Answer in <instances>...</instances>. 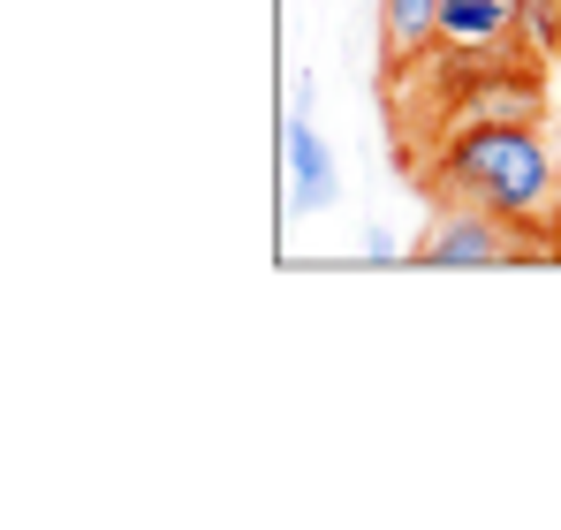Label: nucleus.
<instances>
[{
  "label": "nucleus",
  "instance_id": "1",
  "mask_svg": "<svg viewBox=\"0 0 561 530\" xmlns=\"http://www.w3.org/2000/svg\"><path fill=\"white\" fill-rule=\"evenodd\" d=\"M440 205H485L524 235L561 243V160L531 114H470L433 160Z\"/></svg>",
  "mask_w": 561,
  "mask_h": 530
},
{
  "label": "nucleus",
  "instance_id": "2",
  "mask_svg": "<svg viewBox=\"0 0 561 530\" xmlns=\"http://www.w3.org/2000/svg\"><path fill=\"white\" fill-rule=\"evenodd\" d=\"M516 258H531V235L485 205H440L425 243H417V265H516Z\"/></svg>",
  "mask_w": 561,
  "mask_h": 530
},
{
  "label": "nucleus",
  "instance_id": "3",
  "mask_svg": "<svg viewBox=\"0 0 561 530\" xmlns=\"http://www.w3.org/2000/svg\"><path fill=\"white\" fill-rule=\"evenodd\" d=\"M280 160H288V212L296 220H319L342 205V168H334V145L319 137L311 114H288L280 129Z\"/></svg>",
  "mask_w": 561,
  "mask_h": 530
},
{
  "label": "nucleus",
  "instance_id": "4",
  "mask_svg": "<svg viewBox=\"0 0 561 530\" xmlns=\"http://www.w3.org/2000/svg\"><path fill=\"white\" fill-rule=\"evenodd\" d=\"M379 8V54H387V77L417 69L425 46L440 38V0H373Z\"/></svg>",
  "mask_w": 561,
  "mask_h": 530
},
{
  "label": "nucleus",
  "instance_id": "5",
  "mask_svg": "<svg viewBox=\"0 0 561 530\" xmlns=\"http://www.w3.org/2000/svg\"><path fill=\"white\" fill-rule=\"evenodd\" d=\"M508 31H516V0H440V46L501 54Z\"/></svg>",
  "mask_w": 561,
  "mask_h": 530
},
{
  "label": "nucleus",
  "instance_id": "6",
  "mask_svg": "<svg viewBox=\"0 0 561 530\" xmlns=\"http://www.w3.org/2000/svg\"><path fill=\"white\" fill-rule=\"evenodd\" d=\"M516 38L531 54H561V0H516Z\"/></svg>",
  "mask_w": 561,
  "mask_h": 530
},
{
  "label": "nucleus",
  "instance_id": "7",
  "mask_svg": "<svg viewBox=\"0 0 561 530\" xmlns=\"http://www.w3.org/2000/svg\"><path fill=\"white\" fill-rule=\"evenodd\" d=\"M288 114H319V77H311V69L288 77Z\"/></svg>",
  "mask_w": 561,
  "mask_h": 530
},
{
  "label": "nucleus",
  "instance_id": "8",
  "mask_svg": "<svg viewBox=\"0 0 561 530\" xmlns=\"http://www.w3.org/2000/svg\"><path fill=\"white\" fill-rule=\"evenodd\" d=\"M365 258H373V265L394 258V235H387V228H365Z\"/></svg>",
  "mask_w": 561,
  "mask_h": 530
}]
</instances>
